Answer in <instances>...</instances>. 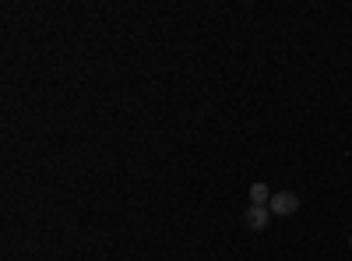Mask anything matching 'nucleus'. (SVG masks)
Listing matches in <instances>:
<instances>
[{
    "label": "nucleus",
    "instance_id": "nucleus-4",
    "mask_svg": "<svg viewBox=\"0 0 352 261\" xmlns=\"http://www.w3.org/2000/svg\"><path fill=\"white\" fill-rule=\"evenodd\" d=\"M349 251H352V237H349Z\"/></svg>",
    "mask_w": 352,
    "mask_h": 261
},
{
    "label": "nucleus",
    "instance_id": "nucleus-1",
    "mask_svg": "<svg viewBox=\"0 0 352 261\" xmlns=\"http://www.w3.org/2000/svg\"><path fill=\"white\" fill-rule=\"evenodd\" d=\"M268 209H272V216H296L300 212V198L292 191H278V194H272Z\"/></svg>",
    "mask_w": 352,
    "mask_h": 261
},
{
    "label": "nucleus",
    "instance_id": "nucleus-2",
    "mask_svg": "<svg viewBox=\"0 0 352 261\" xmlns=\"http://www.w3.org/2000/svg\"><path fill=\"white\" fill-rule=\"evenodd\" d=\"M243 222H247V229L261 233V229H268V222H272V209L268 205H250L247 216H243Z\"/></svg>",
    "mask_w": 352,
    "mask_h": 261
},
{
    "label": "nucleus",
    "instance_id": "nucleus-3",
    "mask_svg": "<svg viewBox=\"0 0 352 261\" xmlns=\"http://www.w3.org/2000/svg\"><path fill=\"white\" fill-rule=\"evenodd\" d=\"M268 201H272V191H268V184H254L250 187V205H268Z\"/></svg>",
    "mask_w": 352,
    "mask_h": 261
}]
</instances>
